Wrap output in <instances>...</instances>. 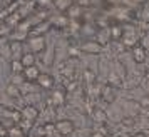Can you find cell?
<instances>
[{"mask_svg":"<svg viewBox=\"0 0 149 137\" xmlns=\"http://www.w3.org/2000/svg\"><path fill=\"white\" fill-rule=\"evenodd\" d=\"M55 129H57V132H59L62 137H69L70 134H74L75 124L72 122V120H69V119H61V120L55 122Z\"/></svg>","mask_w":149,"mask_h":137,"instance_id":"6da1fadb","label":"cell"},{"mask_svg":"<svg viewBox=\"0 0 149 137\" xmlns=\"http://www.w3.org/2000/svg\"><path fill=\"white\" fill-rule=\"evenodd\" d=\"M24 70H25V67L20 60H12V72L14 74H24Z\"/></svg>","mask_w":149,"mask_h":137,"instance_id":"603a6c76","label":"cell"},{"mask_svg":"<svg viewBox=\"0 0 149 137\" xmlns=\"http://www.w3.org/2000/svg\"><path fill=\"white\" fill-rule=\"evenodd\" d=\"M109 34H111V40L112 42H119L124 37V27L122 25H112L109 28Z\"/></svg>","mask_w":149,"mask_h":137,"instance_id":"8fae6325","label":"cell"},{"mask_svg":"<svg viewBox=\"0 0 149 137\" xmlns=\"http://www.w3.org/2000/svg\"><path fill=\"white\" fill-rule=\"evenodd\" d=\"M124 109L127 114H132V116H137V114H141L142 112V107L139 100H127V102L124 104Z\"/></svg>","mask_w":149,"mask_h":137,"instance_id":"ba28073f","label":"cell"},{"mask_svg":"<svg viewBox=\"0 0 149 137\" xmlns=\"http://www.w3.org/2000/svg\"><path fill=\"white\" fill-rule=\"evenodd\" d=\"M139 19H141V22H144V24H149V5L142 7L141 15H139Z\"/></svg>","mask_w":149,"mask_h":137,"instance_id":"cb8c5ba5","label":"cell"},{"mask_svg":"<svg viewBox=\"0 0 149 137\" xmlns=\"http://www.w3.org/2000/svg\"><path fill=\"white\" fill-rule=\"evenodd\" d=\"M132 137H148V134H146V132H141V130H139V132H136V134H134Z\"/></svg>","mask_w":149,"mask_h":137,"instance_id":"f546056e","label":"cell"},{"mask_svg":"<svg viewBox=\"0 0 149 137\" xmlns=\"http://www.w3.org/2000/svg\"><path fill=\"white\" fill-rule=\"evenodd\" d=\"M84 80H86V84H87V87H92V85H95V72H92V70H84Z\"/></svg>","mask_w":149,"mask_h":137,"instance_id":"ffe728a7","label":"cell"},{"mask_svg":"<svg viewBox=\"0 0 149 137\" xmlns=\"http://www.w3.org/2000/svg\"><path fill=\"white\" fill-rule=\"evenodd\" d=\"M139 104H141L142 110H149V95H142L139 99Z\"/></svg>","mask_w":149,"mask_h":137,"instance_id":"d4e9b609","label":"cell"},{"mask_svg":"<svg viewBox=\"0 0 149 137\" xmlns=\"http://www.w3.org/2000/svg\"><path fill=\"white\" fill-rule=\"evenodd\" d=\"M119 137H132V136H129V134H121Z\"/></svg>","mask_w":149,"mask_h":137,"instance_id":"4dcf8cb0","label":"cell"},{"mask_svg":"<svg viewBox=\"0 0 149 137\" xmlns=\"http://www.w3.org/2000/svg\"><path fill=\"white\" fill-rule=\"evenodd\" d=\"M75 3L81 5V7H87V5H91V0H77Z\"/></svg>","mask_w":149,"mask_h":137,"instance_id":"83f0119b","label":"cell"},{"mask_svg":"<svg viewBox=\"0 0 149 137\" xmlns=\"http://www.w3.org/2000/svg\"><path fill=\"white\" fill-rule=\"evenodd\" d=\"M40 74H42V72L39 70L37 65H34V67H27L25 70H24V77H25L27 80H30V82H32V80H37Z\"/></svg>","mask_w":149,"mask_h":137,"instance_id":"5bb4252c","label":"cell"},{"mask_svg":"<svg viewBox=\"0 0 149 137\" xmlns=\"http://www.w3.org/2000/svg\"><path fill=\"white\" fill-rule=\"evenodd\" d=\"M122 44H124V47L129 48L132 47L134 48L137 44H139V39H137V35L136 34H124V37H122Z\"/></svg>","mask_w":149,"mask_h":137,"instance_id":"9a60e30c","label":"cell"},{"mask_svg":"<svg viewBox=\"0 0 149 137\" xmlns=\"http://www.w3.org/2000/svg\"><path fill=\"white\" fill-rule=\"evenodd\" d=\"M81 50L86 52V54H91V55H99V54H102L104 45H101L97 40H87L81 45Z\"/></svg>","mask_w":149,"mask_h":137,"instance_id":"3957f363","label":"cell"},{"mask_svg":"<svg viewBox=\"0 0 149 137\" xmlns=\"http://www.w3.org/2000/svg\"><path fill=\"white\" fill-rule=\"evenodd\" d=\"M94 137H102L101 134H94Z\"/></svg>","mask_w":149,"mask_h":137,"instance_id":"1f68e13d","label":"cell"},{"mask_svg":"<svg viewBox=\"0 0 149 137\" xmlns=\"http://www.w3.org/2000/svg\"><path fill=\"white\" fill-rule=\"evenodd\" d=\"M24 52H22V45L19 42H12L10 44V57H12V60H20Z\"/></svg>","mask_w":149,"mask_h":137,"instance_id":"4fadbf2b","label":"cell"},{"mask_svg":"<svg viewBox=\"0 0 149 137\" xmlns=\"http://www.w3.org/2000/svg\"><path fill=\"white\" fill-rule=\"evenodd\" d=\"M117 97V89L111 84H106L101 87V99L104 100L106 104H112Z\"/></svg>","mask_w":149,"mask_h":137,"instance_id":"7a4b0ae2","label":"cell"},{"mask_svg":"<svg viewBox=\"0 0 149 137\" xmlns=\"http://www.w3.org/2000/svg\"><path fill=\"white\" fill-rule=\"evenodd\" d=\"M82 8L81 5H77V3H74L72 7L67 10V17L70 19V20H75V19H79V17H82Z\"/></svg>","mask_w":149,"mask_h":137,"instance_id":"e0dca14e","label":"cell"},{"mask_svg":"<svg viewBox=\"0 0 149 137\" xmlns=\"http://www.w3.org/2000/svg\"><path fill=\"white\" fill-rule=\"evenodd\" d=\"M97 39H99V44L101 45H106L109 40H111V34H109V30L106 28V30H99V34H97Z\"/></svg>","mask_w":149,"mask_h":137,"instance_id":"44dd1931","label":"cell"},{"mask_svg":"<svg viewBox=\"0 0 149 137\" xmlns=\"http://www.w3.org/2000/svg\"><path fill=\"white\" fill-rule=\"evenodd\" d=\"M5 136H7V130L3 129V125L0 124V137H5Z\"/></svg>","mask_w":149,"mask_h":137,"instance_id":"f1b7e54d","label":"cell"},{"mask_svg":"<svg viewBox=\"0 0 149 137\" xmlns=\"http://www.w3.org/2000/svg\"><path fill=\"white\" fill-rule=\"evenodd\" d=\"M91 116H92V119H94L95 122H99V124H104L106 120H107V114H106L102 109H94L92 112H91Z\"/></svg>","mask_w":149,"mask_h":137,"instance_id":"ac0fdd59","label":"cell"},{"mask_svg":"<svg viewBox=\"0 0 149 137\" xmlns=\"http://www.w3.org/2000/svg\"><path fill=\"white\" fill-rule=\"evenodd\" d=\"M37 84L40 85L42 89H52L54 87V77L50 75V74H45V72H42L39 79H37Z\"/></svg>","mask_w":149,"mask_h":137,"instance_id":"52a82bcc","label":"cell"},{"mask_svg":"<svg viewBox=\"0 0 149 137\" xmlns=\"http://www.w3.org/2000/svg\"><path fill=\"white\" fill-rule=\"evenodd\" d=\"M64 102H65V94H64V90H61V89H54L52 90L50 99L47 100L49 105H55V107L62 105Z\"/></svg>","mask_w":149,"mask_h":137,"instance_id":"8992f818","label":"cell"},{"mask_svg":"<svg viewBox=\"0 0 149 137\" xmlns=\"http://www.w3.org/2000/svg\"><path fill=\"white\" fill-rule=\"evenodd\" d=\"M29 47H30V52L34 54H42L45 50V39L44 37H32L29 40Z\"/></svg>","mask_w":149,"mask_h":137,"instance_id":"277c9868","label":"cell"},{"mask_svg":"<svg viewBox=\"0 0 149 137\" xmlns=\"http://www.w3.org/2000/svg\"><path fill=\"white\" fill-rule=\"evenodd\" d=\"M132 59H134V62L137 64V65H141V64H144V62L148 60V50L142 47V45H136L134 48H132Z\"/></svg>","mask_w":149,"mask_h":137,"instance_id":"5b68a950","label":"cell"},{"mask_svg":"<svg viewBox=\"0 0 149 137\" xmlns=\"http://www.w3.org/2000/svg\"><path fill=\"white\" fill-rule=\"evenodd\" d=\"M37 117H39V110H37V107H34V105H25V107L22 109V119L35 120Z\"/></svg>","mask_w":149,"mask_h":137,"instance_id":"30bf717a","label":"cell"},{"mask_svg":"<svg viewBox=\"0 0 149 137\" xmlns=\"http://www.w3.org/2000/svg\"><path fill=\"white\" fill-rule=\"evenodd\" d=\"M107 84H111V85H114V87H121L122 84H124V79H122L119 74H116L114 70H111L107 75Z\"/></svg>","mask_w":149,"mask_h":137,"instance_id":"2e32d148","label":"cell"},{"mask_svg":"<svg viewBox=\"0 0 149 137\" xmlns=\"http://www.w3.org/2000/svg\"><path fill=\"white\" fill-rule=\"evenodd\" d=\"M7 92H8V95L12 97V99H19V97H20V87H19V85H14V84H10V85H8L7 87Z\"/></svg>","mask_w":149,"mask_h":137,"instance_id":"7402d4cb","label":"cell"},{"mask_svg":"<svg viewBox=\"0 0 149 137\" xmlns=\"http://www.w3.org/2000/svg\"><path fill=\"white\" fill-rule=\"evenodd\" d=\"M141 45L146 48V50H149V35H144L141 39Z\"/></svg>","mask_w":149,"mask_h":137,"instance_id":"4316f807","label":"cell"},{"mask_svg":"<svg viewBox=\"0 0 149 137\" xmlns=\"http://www.w3.org/2000/svg\"><path fill=\"white\" fill-rule=\"evenodd\" d=\"M20 62L24 64V67H34V65H37V57H35L34 52H25V54L22 55Z\"/></svg>","mask_w":149,"mask_h":137,"instance_id":"7c38bea8","label":"cell"},{"mask_svg":"<svg viewBox=\"0 0 149 137\" xmlns=\"http://www.w3.org/2000/svg\"><path fill=\"white\" fill-rule=\"evenodd\" d=\"M49 27H50V22L49 20H44L40 22V24H37L34 28H32V37H44V34L49 30Z\"/></svg>","mask_w":149,"mask_h":137,"instance_id":"9c48e42d","label":"cell"},{"mask_svg":"<svg viewBox=\"0 0 149 137\" xmlns=\"http://www.w3.org/2000/svg\"><path fill=\"white\" fill-rule=\"evenodd\" d=\"M54 24L61 25V27H65V25H67V19H65V17H55V19H54Z\"/></svg>","mask_w":149,"mask_h":137,"instance_id":"484cf974","label":"cell"},{"mask_svg":"<svg viewBox=\"0 0 149 137\" xmlns=\"http://www.w3.org/2000/svg\"><path fill=\"white\" fill-rule=\"evenodd\" d=\"M54 5L57 7V10H61V12H67L69 8L74 5V2H72V0H55Z\"/></svg>","mask_w":149,"mask_h":137,"instance_id":"d6986e66","label":"cell"}]
</instances>
